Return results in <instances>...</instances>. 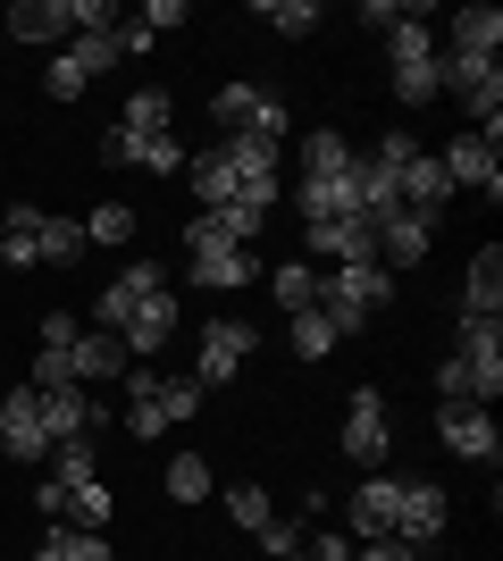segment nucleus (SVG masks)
Returning <instances> with one entry per match:
<instances>
[{
	"instance_id": "nucleus-12",
	"label": "nucleus",
	"mask_w": 503,
	"mask_h": 561,
	"mask_svg": "<svg viewBox=\"0 0 503 561\" xmlns=\"http://www.w3.org/2000/svg\"><path fill=\"white\" fill-rule=\"evenodd\" d=\"M0 453H9V461H43V453H50V436H43V402H34V386L0 394Z\"/></svg>"
},
{
	"instance_id": "nucleus-34",
	"label": "nucleus",
	"mask_w": 503,
	"mask_h": 561,
	"mask_svg": "<svg viewBox=\"0 0 503 561\" xmlns=\"http://www.w3.org/2000/svg\"><path fill=\"white\" fill-rule=\"evenodd\" d=\"M84 260V218H43V268H76Z\"/></svg>"
},
{
	"instance_id": "nucleus-1",
	"label": "nucleus",
	"mask_w": 503,
	"mask_h": 561,
	"mask_svg": "<svg viewBox=\"0 0 503 561\" xmlns=\"http://www.w3.org/2000/svg\"><path fill=\"white\" fill-rule=\"evenodd\" d=\"M185 277L202 285V294H227V285L261 277V252H252V243H227L218 218H193V227H185Z\"/></svg>"
},
{
	"instance_id": "nucleus-19",
	"label": "nucleus",
	"mask_w": 503,
	"mask_h": 561,
	"mask_svg": "<svg viewBox=\"0 0 503 561\" xmlns=\"http://www.w3.org/2000/svg\"><path fill=\"white\" fill-rule=\"evenodd\" d=\"M268 210H277V185H243L236 202H227V210H210V218H218V234H227V243H252V234L268 227Z\"/></svg>"
},
{
	"instance_id": "nucleus-20",
	"label": "nucleus",
	"mask_w": 503,
	"mask_h": 561,
	"mask_svg": "<svg viewBox=\"0 0 503 561\" xmlns=\"http://www.w3.org/2000/svg\"><path fill=\"white\" fill-rule=\"evenodd\" d=\"M218 151H227V168L243 185H277V160H286V142H268V135H227Z\"/></svg>"
},
{
	"instance_id": "nucleus-17",
	"label": "nucleus",
	"mask_w": 503,
	"mask_h": 561,
	"mask_svg": "<svg viewBox=\"0 0 503 561\" xmlns=\"http://www.w3.org/2000/svg\"><path fill=\"white\" fill-rule=\"evenodd\" d=\"M185 176H193V202H202V218H210V210H227V202L243 193V176L227 168V151H218V142H210V151H193V160H185Z\"/></svg>"
},
{
	"instance_id": "nucleus-22",
	"label": "nucleus",
	"mask_w": 503,
	"mask_h": 561,
	"mask_svg": "<svg viewBox=\"0 0 503 561\" xmlns=\"http://www.w3.org/2000/svg\"><path fill=\"white\" fill-rule=\"evenodd\" d=\"M261 110H268V93H261V84H218V93H210L218 135H252V126H261Z\"/></svg>"
},
{
	"instance_id": "nucleus-37",
	"label": "nucleus",
	"mask_w": 503,
	"mask_h": 561,
	"mask_svg": "<svg viewBox=\"0 0 503 561\" xmlns=\"http://www.w3.org/2000/svg\"><path fill=\"white\" fill-rule=\"evenodd\" d=\"M227 519H236L243 537H261L268 519H277V512H268V486H227Z\"/></svg>"
},
{
	"instance_id": "nucleus-23",
	"label": "nucleus",
	"mask_w": 503,
	"mask_h": 561,
	"mask_svg": "<svg viewBox=\"0 0 503 561\" xmlns=\"http://www.w3.org/2000/svg\"><path fill=\"white\" fill-rule=\"evenodd\" d=\"M9 34H18V43H59V34H68V0H18V9H9Z\"/></svg>"
},
{
	"instance_id": "nucleus-44",
	"label": "nucleus",
	"mask_w": 503,
	"mask_h": 561,
	"mask_svg": "<svg viewBox=\"0 0 503 561\" xmlns=\"http://www.w3.org/2000/svg\"><path fill=\"white\" fill-rule=\"evenodd\" d=\"M369 160H378L386 176H403V168L420 160V142H411V135H378V151H369Z\"/></svg>"
},
{
	"instance_id": "nucleus-25",
	"label": "nucleus",
	"mask_w": 503,
	"mask_h": 561,
	"mask_svg": "<svg viewBox=\"0 0 503 561\" xmlns=\"http://www.w3.org/2000/svg\"><path fill=\"white\" fill-rule=\"evenodd\" d=\"M110 512H118V494L101 486V478H84V486H68V528H93V537H110Z\"/></svg>"
},
{
	"instance_id": "nucleus-28",
	"label": "nucleus",
	"mask_w": 503,
	"mask_h": 561,
	"mask_svg": "<svg viewBox=\"0 0 503 561\" xmlns=\"http://www.w3.org/2000/svg\"><path fill=\"white\" fill-rule=\"evenodd\" d=\"M126 135H176V101L151 84V93H126V117H118Z\"/></svg>"
},
{
	"instance_id": "nucleus-26",
	"label": "nucleus",
	"mask_w": 503,
	"mask_h": 561,
	"mask_svg": "<svg viewBox=\"0 0 503 561\" xmlns=\"http://www.w3.org/2000/svg\"><path fill=\"white\" fill-rule=\"evenodd\" d=\"M454 50H461V59H495V50H503V18H495V9H461V18H454Z\"/></svg>"
},
{
	"instance_id": "nucleus-42",
	"label": "nucleus",
	"mask_w": 503,
	"mask_h": 561,
	"mask_svg": "<svg viewBox=\"0 0 503 561\" xmlns=\"http://www.w3.org/2000/svg\"><path fill=\"white\" fill-rule=\"evenodd\" d=\"M135 25H144L151 43H160L168 25H185V0H144V9H135Z\"/></svg>"
},
{
	"instance_id": "nucleus-24",
	"label": "nucleus",
	"mask_w": 503,
	"mask_h": 561,
	"mask_svg": "<svg viewBox=\"0 0 503 561\" xmlns=\"http://www.w3.org/2000/svg\"><path fill=\"white\" fill-rule=\"evenodd\" d=\"M202 394H210V386H202L193 369H160V420H168V427L202 420Z\"/></svg>"
},
{
	"instance_id": "nucleus-31",
	"label": "nucleus",
	"mask_w": 503,
	"mask_h": 561,
	"mask_svg": "<svg viewBox=\"0 0 503 561\" xmlns=\"http://www.w3.org/2000/svg\"><path fill=\"white\" fill-rule=\"evenodd\" d=\"M68 59L84 68V84H93V76H110V68L126 59V34H118V25H110V34H76V43H68Z\"/></svg>"
},
{
	"instance_id": "nucleus-9",
	"label": "nucleus",
	"mask_w": 503,
	"mask_h": 561,
	"mask_svg": "<svg viewBox=\"0 0 503 561\" xmlns=\"http://www.w3.org/2000/svg\"><path fill=\"white\" fill-rule=\"evenodd\" d=\"M428 234H436L428 210H386L378 218V268H386V277L420 268V260H428Z\"/></svg>"
},
{
	"instance_id": "nucleus-7",
	"label": "nucleus",
	"mask_w": 503,
	"mask_h": 561,
	"mask_svg": "<svg viewBox=\"0 0 503 561\" xmlns=\"http://www.w3.org/2000/svg\"><path fill=\"white\" fill-rule=\"evenodd\" d=\"M344 453H353L361 469H386V453H395V427H386V394L378 386H361L353 411H344Z\"/></svg>"
},
{
	"instance_id": "nucleus-2",
	"label": "nucleus",
	"mask_w": 503,
	"mask_h": 561,
	"mask_svg": "<svg viewBox=\"0 0 503 561\" xmlns=\"http://www.w3.org/2000/svg\"><path fill=\"white\" fill-rule=\"evenodd\" d=\"M386 302H395V277H386L378 260H369V268H328V277H319V310H328L335 335H361Z\"/></svg>"
},
{
	"instance_id": "nucleus-13",
	"label": "nucleus",
	"mask_w": 503,
	"mask_h": 561,
	"mask_svg": "<svg viewBox=\"0 0 503 561\" xmlns=\"http://www.w3.org/2000/svg\"><path fill=\"white\" fill-rule=\"evenodd\" d=\"M436 168H445V185H470V193H487V202H495V193H503V168H495V142H487V135H461L454 142V151H436Z\"/></svg>"
},
{
	"instance_id": "nucleus-15",
	"label": "nucleus",
	"mask_w": 503,
	"mask_h": 561,
	"mask_svg": "<svg viewBox=\"0 0 503 561\" xmlns=\"http://www.w3.org/2000/svg\"><path fill=\"white\" fill-rule=\"evenodd\" d=\"M43 218L34 202H18V210H0V268H43Z\"/></svg>"
},
{
	"instance_id": "nucleus-36",
	"label": "nucleus",
	"mask_w": 503,
	"mask_h": 561,
	"mask_svg": "<svg viewBox=\"0 0 503 561\" xmlns=\"http://www.w3.org/2000/svg\"><path fill=\"white\" fill-rule=\"evenodd\" d=\"M135 227H144V218L126 210V202H101V210L84 218V243H110V252H118V243H135Z\"/></svg>"
},
{
	"instance_id": "nucleus-40",
	"label": "nucleus",
	"mask_w": 503,
	"mask_h": 561,
	"mask_svg": "<svg viewBox=\"0 0 503 561\" xmlns=\"http://www.w3.org/2000/svg\"><path fill=\"white\" fill-rule=\"evenodd\" d=\"M261 553L268 561H302V519H268V528H261Z\"/></svg>"
},
{
	"instance_id": "nucleus-21",
	"label": "nucleus",
	"mask_w": 503,
	"mask_h": 561,
	"mask_svg": "<svg viewBox=\"0 0 503 561\" xmlns=\"http://www.w3.org/2000/svg\"><path fill=\"white\" fill-rule=\"evenodd\" d=\"M34 561H118V553H110V537H93V528H68V519H50L43 545H34Z\"/></svg>"
},
{
	"instance_id": "nucleus-4",
	"label": "nucleus",
	"mask_w": 503,
	"mask_h": 561,
	"mask_svg": "<svg viewBox=\"0 0 503 561\" xmlns=\"http://www.w3.org/2000/svg\"><path fill=\"white\" fill-rule=\"evenodd\" d=\"M445 519H454V494L428 486V478H403V503H395V545L428 553V545L445 537Z\"/></svg>"
},
{
	"instance_id": "nucleus-16",
	"label": "nucleus",
	"mask_w": 503,
	"mask_h": 561,
	"mask_svg": "<svg viewBox=\"0 0 503 561\" xmlns=\"http://www.w3.org/2000/svg\"><path fill=\"white\" fill-rule=\"evenodd\" d=\"M461 319H503V252H470V277H461Z\"/></svg>"
},
{
	"instance_id": "nucleus-11",
	"label": "nucleus",
	"mask_w": 503,
	"mask_h": 561,
	"mask_svg": "<svg viewBox=\"0 0 503 561\" xmlns=\"http://www.w3.org/2000/svg\"><path fill=\"white\" fill-rule=\"evenodd\" d=\"M311 234V260H328V268H369V260H378V227H369V218H328V227H302Z\"/></svg>"
},
{
	"instance_id": "nucleus-27",
	"label": "nucleus",
	"mask_w": 503,
	"mask_h": 561,
	"mask_svg": "<svg viewBox=\"0 0 503 561\" xmlns=\"http://www.w3.org/2000/svg\"><path fill=\"white\" fill-rule=\"evenodd\" d=\"M43 478L50 486H84V478H93V436H59V445L43 453Z\"/></svg>"
},
{
	"instance_id": "nucleus-46",
	"label": "nucleus",
	"mask_w": 503,
	"mask_h": 561,
	"mask_svg": "<svg viewBox=\"0 0 503 561\" xmlns=\"http://www.w3.org/2000/svg\"><path fill=\"white\" fill-rule=\"evenodd\" d=\"M436 402H470V369L461 360H436Z\"/></svg>"
},
{
	"instance_id": "nucleus-8",
	"label": "nucleus",
	"mask_w": 503,
	"mask_h": 561,
	"mask_svg": "<svg viewBox=\"0 0 503 561\" xmlns=\"http://www.w3.org/2000/svg\"><path fill=\"white\" fill-rule=\"evenodd\" d=\"M151 294H168L160 260H126V268H118V285H110V294H93V328H110V335H118L126 319H135V302H151Z\"/></svg>"
},
{
	"instance_id": "nucleus-30",
	"label": "nucleus",
	"mask_w": 503,
	"mask_h": 561,
	"mask_svg": "<svg viewBox=\"0 0 503 561\" xmlns=\"http://www.w3.org/2000/svg\"><path fill=\"white\" fill-rule=\"evenodd\" d=\"M353 168V142L335 135V126H311L302 135V176H344Z\"/></svg>"
},
{
	"instance_id": "nucleus-45",
	"label": "nucleus",
	"mask_w": 503,
	"mask_h": 561,
	"mask_svg": "<svg viewBox=\"0 0 503 561\" xmlns=\"http://www.w3.org/2000/svg\"><path fill=\"white\" fill-rule=\"evenodd\" d=\"M101 160H110V168H135V160H144V135L110 126V135H101Z\"/></svg>"
},
{
	"instance_id": "nucleus-18",
	"label": "nucleus",
	"mask_w": 503,
	"mask_h": 561,
	"mask_svg": "<svg viewBox=\"0 0 503 561\" xmlns=\"http://www.w3.org/2000/svg\"><path fill=\"white\" fill-rule=\"evenodd\" d=\"M68 369H76V386H93V377H126V344L110 328H84V335H76V352H68Z\"/></svg>"
},
{
	"instance_id": "nucleus-33",
	"label": "nucleus",
	"mask_w": 503,
	"mask_h": 561,
	"mask_svg": "<svg viewBox=\"0 0 503 561\" xmlns=\"http://www.w3.org/2000/svg\"><path fill=\"white\" fill-rule=\"evenodd\" d=\"M286 335H294V352H302V360H328V352L344 344V335L328 328V310H294V319H286Z\"/></svg>"
},
{
	"instance_id": "nucleus-6",
	"label": "nucleus",
	"mask_w": 503,
	"mask_h": 561,
	"mask_svg": "<svg viewBox=\"0 0 503 561\" xmlns=\"http://www.w3.org/2000/svg\"><path fill=\"white\" fill-rule=\"evenodd\" d=\"M436 427H445V453H461V461H487V469H495L503 436H495V411H487V402H436Z\"/></svg>"
},
{
	"instance_id": "nucleus-29",
	"label": "nucleus",
	"mask_w": 503,
	"mask_h": 561,
	"mask_svg": "<svg viewBox=\"0 0 503 561\" xmlns=\"http://www.w3.org/2000/svg\"><path fill=\"white\" fill-rule=\"evenodd\" d=\"M268 294L286 302V319L294 310H319V268L311 260H286V268H268Z\"/></svg>"
},
{
	"instance_id": "nucleus-14",
	"label": "nucleus",
	"mask_w": 503,
	"mask_h": 561,
	"mask_svg": "<svg viewBox=\"0 0 503 561\" xmlns=\"http://www.w3.org/2000/svg\"><path fill=\"white\" fill-rule=\"evenodd\" d=\"M294 210H302V227L353 218V168H344V176H294Z\"/></svg>"
},
{
	"instance_id": "nucleus-3",
	"label": "nucleus",
	"mask_w": 503,
	"mask_h": 561,
	"mask_svg": "<svg viewBox=\"0 0 503 561\" xmlns=\"http://www.w3.org/2000/svg\"><path fill=\"white\" fill-rule=\"evenodd\" d=\"M252 352H261V328H252V319H210L202 344H193V377H202V386H227V377H243Z\"/></svg>"
},
{
	"instance_id": "nucleus-47",
	"label": "nucleus",
	"mask_w": 503,
	"mask_h": 561,
	"mask_svg": "<svg viewBox=\"0 0 503 561\" xmlns=\"http://www.w3.org/2000/svg\"><path fill=\"white\" fill-rule=\"evenodd\" d=\"M361 561H420L411 545H395V537H378V545H361Z\"/></svg>"
},
{
	"instance_id": "nucleus-32",
	"label": "nucleus",
	"mask_w": 503,
	"mask_h": 561,
	"mask_svg": "<svg viewBox=\"0 0 503 561\" xmlns=\"http://www.w3.org/2000/svg\"><path fill=\"white\" fill-rule=\"evenodd\" d=\"M386 84H395V101H411V110H420V101H436V93H445V84H436V50H428V59H395V68H386Z\"/></svg>"
},
{
	"instance_id": "nucleus-5",
	"label": "nucleus",
	"mask_w": 503,
	"mask_h": 561,
	"mask_svg": "<svg viewBox=\"0 0 503 561\" xmlns=\"http://www.w3.org/2000/svg\"><path fill=\"white\" fill-rule=\"evenodd\" d=\"M395 503H403V478H386V469H369V478L353 486V503H344V537H361V545L395 537Z\"/></svg>"
},
{
	"instance_id": "nucleus-41",
	"label": "nucleus",
	"mask_w": 503,
	"mask_h": 561,
	"mask_svg": "<svg viewBox=\"0 0 503 561\" xmlns=\"http://www.w3.org/2000/svg\"><path fill=\"white\" fill-rule=\"evenodd\" d=\"M76 335H84V328H76V310H43L34 344H43V352H76Z\"/></svg>"
},
{
	"instance_id": "nucleus-39",
	"label": "nucleus",
	"mask_w": 503,
	"mask_h": 561,
	"mask_svg": "<svg viewBox=\"0 0 503 561\" xmlns=\"http://www.w3.org/2000/svg\"><path fill=\"white\" fill-rule=\"evenodd\" d=\"M261 18L277 25V34H311V25H319V0H268Z\"/></svg>"
},
{
	"instance_id": "nucleus-38",
	"label": "nucleus",
	"mask_w": 503,
	"mask_h": 561,
	"mask_svg": "<svg viewBox=\"0 0 503 561\" xmlns=\"http://www.w3.org/2000/svg\"><path fill=\"white\" fill-rule=\"evenodd\" d=\"M185 160H193V151H185L176 135H144V160H135V168H151V176H176Z\"/></svg>"
},
{
	"instance_id": "nucleus-35",
	"label": "nucleus",
	"mask_w": 503,
	"mask_h": 561,
	"mask_svg": "<svg viewBox=\"0 0 503 561\" xmlns=\"http://www.w3.org/2000/svg\"><path fill=\"white\" fill-rule=\"evenodd\" d=\"M168 503H210V461H202V453H176V461H168Z\"/></svg>"
},
{
	"instance_id": "nucleus-10",
	"label": "nucleus",
	"mask_w": 503,
	"mask_h": 561,
	"mask_svg": "<svg viewBox=\"0 0 503 561\" xmlns=\"http://www.w3.org/2000/svg\"><path fill=\"white\" fill-rule=\"evenodd\" d=\"M176 328H185V302H176V294H151V302H135V319L118 328V344H126V360H160Z\"/></svg>"
},
{
	"instance_id": "nucleus-43",
	"label": "nucleus",
	"mask_w": 503,
	"mask_h": 561,
	"mask_svg": "<svg viewBox=\"0 0 503 561\" xmlns=\"http://www.w3.org/2000/svg\"><path fill=\"white\" fill-rule=\"evenodd\" d=\"M43 93H50V101H76V93H84V68H76L68 50H59V59H50V76H43Z\"/></svg>"
}]
</instances>
